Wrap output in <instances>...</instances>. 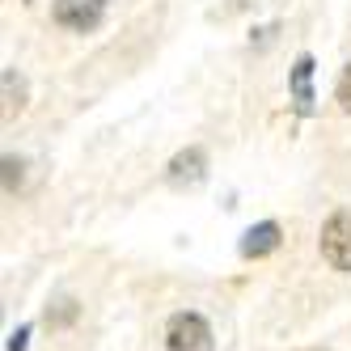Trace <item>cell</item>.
<instances>
[{"mask_svg": "<svg viewBox=\"0 0 351 351\" xmlns=\"http://www.w3.org/2000/svg\"><path fill=\"white\" fill-rule=\"evenodd\" d=\"M102 13H106V0H56V21L77 34L93 30L102 21Z\"/></svg>", "mask_w": 351, "mask_h": 351, "instance_id": "3", "label": "cell"}, {"mask_svg": "<svg viewBox=\"0 0 351 351\" xmlns=\"http://www.w3.org/2000/svg\"><path fill=\"white\" fill-rule=\"evenodd\" d=\"M165 347L169 351H212V326L199 313H173L165 326Z\"/></svg>", "mask_w": 351, "mask_h": 351, "instance_id": "1", "label": "cell"}, {"mask_svg": "<svg viewBox=\"0 0 351 351\" xmlns=\"http://www.w3.org/2000/svg\"><path fill=\"white\" fill-rule=\"evenodd\" d=\"M309 77H313V60H309V56H300V60H296V68H292V97H296L300 114H309V110H313V89H309Z\"/></svg>", "mask_w": 351, "mask_h": 351, "instance_id": "6", "label": "cell"}, {"mask_svg": "<svg viewBox=\"0 0 351 351\" xmlns=\"http://www.w3.org/2000/svg\"><path fill=\"white\" fill-rule=\"evenodd\" d=\"M275 245H280V224L263 220V224H254V229L241 237V254L245 258H263V254H271Z\"/></svg>", "mask_w": 351, "mask_h": 351, "instance_id": "5", "label": "cell"}, {"mask_svg": "<svg viewBox=\"0 0 351 351\" xmlns=\"http://www.w3.org/2000/svg\"><path fill=\"white\" fill-rule=\"evenodd\" d=\"M0 81H5V119H13L21 106H26V85H21V77H17L13 68H9Z\"/></svg>", "mask_w": 351, "mask_h": 351, "instance_id": "7", "label": "cell"}, {"mask_svg": "<svg viewBox=\"0 0 351 351\" xmlns=\"http://www.w3.org/2000/svg\"><path fill=\"white\" fill-rule=\"evenodd\" d=\"M339 106L351 114V64H347V72L339 77Z\"/></svg>", "mask_w": 351, "mask_h": 351, "instance_id": "8", "label": "cell"}, {"mask_svg": "<svg viewBox=\"0 0 351 351\" xmlns=\"http://www.w3.org/2000/svg\"><path fill=\"white\" fill-rule=\"evenodd\" d=\"M322 254L335 271H351V212H335L322 224Z\"/></svg>", "mask_w": 351, "mask_h": 351, "instance_id": "2", "label": "cell"}, {"mask_svg": "<svg viewBox=\"0 0 351 351\" xmlns=\"http://www.w3.org/2000/svg\"><path fill=\"white\" fill-rule=\"evenodd\" d=\"M26 339H30V330H17L13 343H9V351H26Z\"/></svg>", "mask_w": 351, "mask_h": 351, "instance_id": "10", "label": "cell"}, {"mask_svg": "<svg viewBox=\"0 0 351 351\" xmlns=\"http://www.w3.org/2000/svg\"><path fill=\"white\" fill-rule=\"evenodd\" d=\"M204 173H208V153L204 148H186V153H178L169 161V186H195V182H204Z\"/></svg>", "mask_w": 351, "mask_h": 351, "instance_id": "4", "label": "cell"}, {"mask_svg": "<svg viewBox=\"0 0 351 351\" xmlns=\"http://www.w3.org/2000/svg\"><path fill=\"white\" fill-rule=\"evenodd\" d=\"M21 169H26V165H21V161H13V157H5V186L13 191L17 182H21Z\"/></svg>", "mask_w": 351, "mask_h": 351, "instance_id": "9", "label": "cell"}]
</instances>
